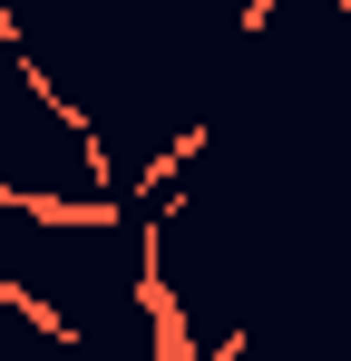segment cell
Masks as SVG:
<instances>
[{"label":"cell","mask_w":351,"mask_h":361,"mask_svg":"<svg viewBox=\"0 0 351 361\" xmlns=\"http://www.w3.org/2000/svg\"><path fill=\"white\" fill-rule=\"evenodd\" d=\"M205 147H215V127H185V137H166V147H156V157H147V176H137V195H166V185L185 176V166H195V157H205Z\"/></svg>","instance_id":"3957f363"},{"label":"cell","mask_w":351,"mask_h":361,"mask_svg":"<svg viewBox=\"0 0 351 361\" xmlns=\"http://www.w3.org/2000/svg\"><path fill=\"white\" fill-rule=\"evenodd\" d=\"M0 215H39V225H117V205H108V195L68 205V195H39V185H10V176H0Z\"/></svg>","instance_id":"7a4b0ae2"},{"label":"cell","mask_w":351,"mask_h":361,"mask_svg":"<svg viewBox=\"0 0 351 361\" xmlns=\"http://www.w3.org/2000/svg\"><path fill=\"white\" fill-rule=\"evenodd\" d=\"M137 235H147V254H137V312H147L156 361H205V352H195V332H185V302H176V283H166V215L137 225Z\"/></svg>","instance_id":"6da1fadb"}]
</instances>
